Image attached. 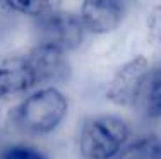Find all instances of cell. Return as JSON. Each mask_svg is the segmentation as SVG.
Segmentation results:
<instances>
[{
  "instance_id": "1",
  "label": "cell",
  "mask_w": 161,
  "mask_h": 159,
  "mask_svg": "<svg viewBox=\"0 0 161 159\" xmlns=\"http://www.w3.org/2000/svg\"><path fill=\"white\" fill-rule=\"evenodd\" d=\"M69 111V101L53 86L28 94L12 113L14 125L29 135H47L60 127Z\"/></svg>"
},
{
  "instance_id": "4",
  "label": "cell",
  "mask_w": 161,
  "mask_h": 159,
  "mask_svg": "<svg viewBox=\"0 0 161 159\" xmlns=\"http://www.w3.org/2000/svg\"><path fill=\"white\" fill-rule=\"evenodd\" d=\"M149 77V62L146 56H136V58L125 62L118 67L113 74L110 86L106 89V98L117 106H134L139 103L146 81Z\"/></svg>"
},
{
  "instance_id": "5",
  "label": "cell",
  "mask_w": 161,
  "mask_h": 159,
  "mask_svg": "<svg viewBox=\"0 0 161 159\" xmlns=\"http://www.w3.org/2000/svg\"><path fill=\"white\" fill-rule=\"evenodd\" d=\"M36 72L26 55H0V101L38 87Z\"/></svg>"
},
{
  "instance_id": "7",
  "label": "cell",
  "mask_w": 161,
  "mask_h": 159,
  "mask_svg": "<svg viewBox=\"0 0 161 159\" xmlns=\"http://www.w3.org/2000/svg\"><path fill=\"white\" fill-rule=\"evenodd\" d=\"M79 17L86 31L108 34L124 21V5L117 0H86L80 5Z\"/></svg>"
},
{
  "instance_id": "2",
  "label": "cell",
  "mask_w": 161,
  "mask_h": 159,
  "mask_svg": "<svg viewBox=\"0 0 161 159\" xmlns=\"http://www.w3.org/2000/svg\"><path fill=\"white\" fill-rule=\"evenodd\" d=\"M127 122L115 115H101L87 120L80 132L79 149L86 159H115L129 140Z\"/></svg>"
},
{
  "instance_id": "3",
  "label": "cell",
  "mask_w": 161,
  "mask_h": 159,
  "mask_svg": "<svg viewBox=\"0 0 161 159\" xmlns=\"http://www.w3.org/2000/svg\"><path fill=\"white\" fill-rule=\"evenodd\" d=\"M38 34L40 43L57 46L62 51H70L82 45L86 28L77 14L57 9L38 19Z\"/></svg>"
},
{
  "instance_id": "6",
  "label": "cell",
  "mask_w": 161,
  "mask_h": 159,
  "mask_svg": "<svg viewBox=\"0 0 161 159\" xmlns=\"http://www.w3.org/2000/svg\"><path fill=\"white\" fill-rule=\"evenodd\" d=\"M29 63L33 65L40 86L64 82L70 75V63L60 48L52 46L47 43H38L31 50L26 53Z\"/></svg>"
},
{
  "instance_id": "9",
  "label": "cell",
  "mask_w": 161,
  "mask_h": 159,
  "mask_svg": "<svg viewBox=\"0 0 161 159\" xmlns=\"http://www.w3.org/2000/svg\"><path fill=\"white\" fill-rule=\"evenodd\" d=\"M115 159H161V139L153 134L141 135L125 144Z\"/></svg>"
},
{
  "instance_id": "10",
  "label": "cell",
  "mask_w": 161,
  "mask_h": 159,
  "mask_svg": "<svg viewBox=\"0 0 161 159\" xmlns=\"http://www.w3.org/2000/svg\"><path fill=\"white\" fill-rule=\"evenodd\" d=\"M2 7L10 10H16L19 14H24L29 17H36L41 19L45 16H48L50 12L60 9L58 2H48V0H12V2H5L2 3Z\"/></svg>"
},
{
  "instance_id": "12",
  "label": "cell",
  "mask_w": 161,
  "mask_h": 159,
  "mask_svg": "<svg viewBox=\"0 0 161 159\" xmlns=\"http://www.w3.org/2000/svg\"><path fill=\"white\" fill-rule=\"evenodd\" d=\"M146 26H147L149 38L154 40L156 43H161V3H158V5H154L151 9L147 21H146Z\"/></svg>"
},
{
  "instance_id": "8",
  "label": "cell",
  "mask_w": 161,
  "mask_h": 159,
  "mask_svg": "<svg viewBox=\"0 0 161 159\" xmlns=\"http://www.w3.org/2000/svg\"><path fill=\"white\" fill-rule=\"evenodd\" d=\"M141 113L149 120L161 118V67L149 72L142 96L139 99Z\"/></svg>"
},
{
  "instance_id": "11",
  "label": "cell",
  "mask_w": 161,
  "mask_h": 159,
  "mask_svg": "<svg viewBox=\"0 0 161 159\" xmlns=\"http://www.w3.org/2000/svg\"><path fill=\"white\" fill-rule=\"evenodd\" d=\"M0 159H50L41 151L29 146H9L2 149Z\"/></svg>"
}]
</instances>
